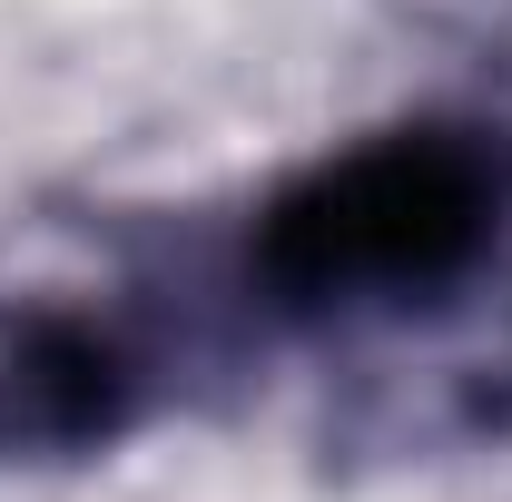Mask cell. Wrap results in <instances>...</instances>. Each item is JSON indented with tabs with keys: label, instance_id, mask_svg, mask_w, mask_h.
<instances>
[{
	"label": "cell",
	"instance_id": "1",
	"mask_svg": "<svg viewBox=\"0 0 512 502\" xmlns=\"http://www.w3.org/2000/svg\"><path fill=\"white\" fill-rule=\"evenodd\" d=\"M512 237V119L404 109L296 158L237 217L217 296L266 335H365L453 306Z\"/></svg>",
	"mask_w": 512,
	"mask_h": 502
},
{
	"label": "cell",
	"instance_id": "2",
	"mask_svg": "<svg viewBox=\"0 0 512 502\" xmlns=\"http://www.w3.org/2000/svg\"><path fill=\"white\" fill-rule=\"evenodd\" d=\"M197 365L168 286H60L0 315V473H60L138 443Z\"/></svg>",
	"mask_w": 512,
	"mask_h": 502
}]
</instances>
